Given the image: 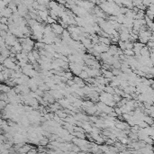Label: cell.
Masks as SVG:
<instances>
[{
    "instance_id": "9",
    "label": "cell",
    "mask_w": 154,
    "mask_h": 154,
    "mask_svg": "<svg viewBox=\"0 0 154 154\" xmlns=\"http://www.w3.org/2000/svg\"><path fill=\"white\" fill-rule=\"evenodd\" d=\"M47 144H49V139H48V138L45 137L43 140L40 141V145H41V146H46Z\"/></svg>"
},
{
    "instance_id": "5",
    "label": "cell",
    "mask_w": 154,
    "mask_h": 154,
    "mask_svg": "<svg viewBox=\"0 0 154 154\" xmlns=\"http://www.w3.org/2000/svg\"><path fill=\"white\" fill-rule=\"evenodd\" d=\"M145 15H146V16L148 17L150 20H151V21L154 20V13L151 11V10L147 9L146 12H145Z\"/></svg>"
},
{
    "instance_id": "6",
    "label": "cell",
    "mask_w": 154,
    "mask_h": 154,
    "mask_svg": "<svg viewBox=\"0 0 154 154\" xmlns=\"http://www.w3.org/2000/svg\"><path fill=\"white\" fill-rule=\"evenodd\" d=\"M79 77L81 79H83V80H86L88 78H89V76H88V72H86V70H82V72H81L80 75H79Z\"/></svg>"
},
{
    "instance_id": "8",
    "label": "cell",
    "mask_w": 154,
    "mask_h": 154,
    "mask_svg": "<svg viewBox=\"0 0 154 154\" xmlns=\"http://www.w3.org/2000/svg\"><path fill=\"white\" fill-rule=\"evenodd\" d=\"M0 30H1V31L8 32V31H9V26H8V24H0Z\"/></svg>"
},
{
    "instance_id": "2",
    "label": "cell",
    "mask_w": 154,
    "mask_h": 154,
    "mask_svg": "<svg viewBox=\"0 0 154 154\" xmlns=\"http://www.w3.org/2000/svg\"><path fill=\"white\" fill-rule=\"evenodd\" d=\"M130 33H120V41L122 42H127V41L130 40Z\"/></svg>"
},
{
    "instance_id": "7",
    "label": "cell",
    "mask_w": 154,
    "mask_h": 154,
    "mask_svg": "<svg viewBox=\"0 0 154 154\" xmlns=\"http://www.w3.org/2000/svg\"><path fill=\"white\" fill-rule=\"evenodd\" d=\"M125 47H126V50H133V42L127 41L125 42Z\"/></svg>"
},
{
    "instance_id": "4",
    "label": "cell",
    "mask_w": 154,
    "mask_h": 154,
    "mask_svg": "<svg viewBox=\"0 0 154 154\" xmlns=\"http://www.w3.org/2000/svg\"><path fill=\"white\" fill-rule=\"evenodd\" d=\"M72 135H74L75 137L79 138V139H82V140H86V134L83 133V132H74Z\"/></svg>"
},
{
    "instance_id": "3",
    "label": "cell",
    "mask_w": 154,
    "mask_h": 154,
    "mask_svg": "<svg viewBox=\"0 0 154 154\" xmlns=\"http://www.w3.org/2000/svg\"><path fill=\"white\" fill-rule=\"evenodd\" d=\"M11 89H12L11 86H9L6 84H2L1 85V86H0V90H1V92H2V93H5V94L9 93Z\"/></svg>"
},
{
    "instance_id": "10",
    "label": "cell",
    "mask_w": 154,
    "mask_h": 154,
    "mask_svg": "<svg viewBox=\"0 0 154 154\" xmlns=\"http://www.w3.org/2000/svg\"><path fill=\"white\" fill-rule=\"evenodd\" d=\"M118 47L120 48L121 50H123V51H125L126 50V47H125V42H122V41H119V42H118Z\"/></svg>"
},
{
    "instance_id": "1",
    "label": "cell",
    "mask_w": 154,
    "mask_h": 154,
    "mask_svg": "<svg viewBox=\"0 0 154 154\" xmlns=\"http://www.w3.org/2000/svg\"><path fill=\"white\" fill-rule=\"evenodd\" d=\"M51 28H52V32L55 33L56 35H61L64 32V28L60 24H54L51 25Z\"/></svg>"
}]
</instances>
